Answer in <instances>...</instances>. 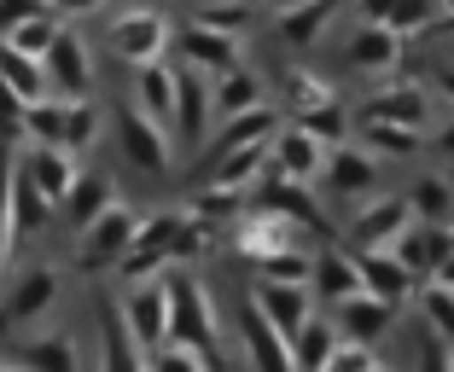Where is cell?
Here are the masks:
<instances>
[{"instance_id":"1","label":"cell","mask_w":454,"mask_h":372,"mask_svg":"<svg viewBox=\"0 0 454 372\" xmlns=\"http://www.w3.org/2000/svg\"><path fill=\"white\" fill-rule=\"evenodd\" d=\"M163 279H169V337H187V344L210 349V355L222 360V349H215V303H210V291H204L181 262H175Z\"/></svg>"},{"instance_id":"2","label":"cell","mask_w":454,"mask_h":372,"mask_svg":"<svg viewBox=\"0 0 454 372\" xmlns=\"http://www.w3.org/2000/svg\"><path fill=\"white\" fill-rule=\"evenodd\" d=\"M134 239H140V215H134L129 204H111L106 215H94V221L82 227V251H76V262L88 267V274H99V267H117L122 256H129Z\"/></svg>"},{"instance_id":"3","label":"cell","mask_w":454,"mask_h":372,"mask_svg":"<svg viewBox=\"0 0 454 372\" xmlns=\"http://www.w3.org/2000/svg\"><path fill=\"white\" fill-rule=\"evenodd\" d=\"M117 140H122V158H129L134 169H146V174L169 169V122H158L140 99L117 111Z\"/></svg>"},{"instance_id":"4","label":"cell","mask_w":454,"mask_h":372,"mask_svg":"<svg viewBox=\"0 0 454 372\" xmlns=\"http://www.w3.org/2000/svg\"><path fill=\"white\" fill-rule=\"evenodd\" d=\"M122 314H129L134 337L146 349H158L169 337V279L152 274V279H129V291H122Z\"/></svg>"},{"instance_id":"5","label":"cell","mask_w":454,"mask_h":372,"mask_svg":"<svg viewBox=\"0 0 454 372\" xmlns=\"http://www.w3.org/2000/svg\"><path fill=\"white\" fill-rule=\"evenodd\" d=\"M53 303H59V274H53V267H24V274L0 291V332L41 320Z\"/></svg>"},{"instance_id":"6","label":"cell","mask_w":454,"mask_h":372,"mask_svg":"<svg viewBox=\"0 0 454 372\" xmlns=\"http://www.w3.org/2000/svg\"><path fill=\"white\" fill-rule=\"evenodd\" d=\"M251 303L262 308L286 337H297L309 326V314H315V303H309V279H274V274H262V279H256V291H251Z\"/></svg>"},{"instance_id":"7","label":"cell","mask_w":454,"mask_h":372,"mask_svg":"<svg viewBox=\"0 0 454 372\" xmlns=\"http://www.w3.org/2000/svg\"><path fill=\"white\" fill-rule=\"evenodd\" d=\"M163 47H169V24H163L158 12H122L111 18V53L129 58V65H152V58H163Z\"/></svg>"},{"instance_id":"8","label":"cell","mask_w":454,"mask_h":372,"mask_svg":"<svg viewBox=\"0 0 454 372\" xmlns=\"http://www.w3.org/2000/svg\"><path fill=\"white\" fill-rule=\"evenodd\" d=\"M47 76H53V93H65V99H88V88H94V65H88L82 35L59 29V41L47 47Z\"/></svg>"},{"instance_id":"9","label":"cell","mask_w":454,"mask_h":372,"mask_svg":"<svg viewBox=\"0 0 454 372\" xmlns=\"http://www.w3.org/2000/svg\"><path fill=\"white\" fill-rule=\"evenodd\" d=\"M175 47L187 53V65H199V70H215V76L239 65V35H233V29H215V24H204V18H199V24H187V29H181V41H175Z\"/></svg>"},{"instance_id":"10","label":"cell","mask_w":454,"mask_h":372,"mask_svg":"<svg viewBox=\"0 0 454 372\" xmlns=\"http://www.w3.org/2000/svg\"><path fill=\"white\" fill-rule=\"evenodd\" d=\"M408 215H414L408 198L367 204V210L356 215V227H349V239H356V251H385V244H396L402 233H408Z\"/></svg>"},{"instance_id":"11","label":"cell","mask_w":454,"mask_h":372,"mask_svg":"<svg viewBox=\"0 0 454 372\" xmlns=\"http://www.w3.org/2000/svg\"><path fill=\"white\" fill-rule=\"evenodd\" d=\"M390 251L402 256V262L414 267V274H426V279H437V267L449 262V251H454V233L442 221H426V227H408Z\"/></svg>"},{"instance_id":"12","label":"cell","mask_w":454,"mask_h":372,"mask_svg":"<svg viewBox=\"0 0 454 372\" xmlns=\"http://www.w3.org/2000/svg\"><path fill=\"white\" fill-rule=\"evenodd\" d=\"M326 169V158H321V134L315 128H286V134H274V174H292V181H315V174Z\"/></svg>"},{"instance_id":"13","label":"cell","mask_w":454,"mask_h":372,"mask_svg":"<svg viewBox=\"0 0 454 372\" xmlns=\"http://www.w3.org/2000/svg\"><path fill=\"white\" fill-rule=\"evenodd\" d=\"M24 169L35 174V186H41L53 204H65V192L76 186V174H82V169H76V151H70V146H47V140H35V146H29Z\"/></svg>"},{"instance_id":"14","label":"cell","mask_w":454,"mask_h":372,"mask_svg":"<svg viewBox=\"0 0 454 372\" xmlns=\"http://www.w3.org/2000/svg\"><path fill=\"white\" fill-rule=\"evenodd\" d=\"M210 111H215V88H204V70L187 65V70H181V93H175V134L199 146V134H204V122H210Z\"/></svg>"},{"instance_id":"15","label":"cell","mask_w":454,"mask_h":372,"mask_svg":"<svg viewBox=\"0 0 454 372\" xmlns=\"http://www.w3.org/2000/svg\"><path fill=\"white\" fill-rule=\"evenodd\" d=\"M286 244H297V221L292 215H280V210H256L251 221H239V251L251 256V262H262L268 251H286Z\"/></svg>"},{"instance_id":"16","label":"cell","mask_w":454,"mask_h":372,"mask_svg":"<svg viewBox=\"0 0 454 372\" xmlns=\"http://www.w3.org/2000/svg\"><path fill=\"white\" fill-rule=\"evenodd\" d=\"M274 134H280V111L251 105V111H239V117L222 122V134H215V146H210V163L227 158L233 146H256V140H274Z\"/></svg>"},{"instance_id":"17","label":"cell","mask_w":454,"mask_h":372,"mask_svg":"<svg viewBox=\"0 0 454 372\" xmlns=\"http://www.w3.org/2000/svg\"><path fill=\"white\" fill-rule=\"evenodd\" d=\"M321 297L344 303V297L367 291V274H361V256H344V251H321L315 256V279H309Z\"/></svg>"},{"instance_id":"18","label":"cell","mask_w":454,"mask_h":372,"mask_svg":"<svg viewBox=\"0 0 454 372\" xmlns=\"http://www.w3.org/2000/svg\"><path fill=\"white\" fill-rule=\"evenodd\" d=\"M390 314H396V303H390V297L356 291V297H344V303H338V332H344V337H379L390 326Z\"/></svg>"},{"instance_id":"19","label":"cell","mask_w":454,"mask_h":372,"mask_svg":"<svg viewBox=\"0 0 454 372\" xmlns=\"http://www.w3.org/2000/svg\"><path fill=\"white\" fill-rule=\"evenodd\" d=\"M402 58V29H390V24H373L367 18V29H356V41H349V65L356 70H390Z\"/></svg>"},{"instance_id":"20","label":"cell","mask_w":454,"mask_h":372,"mask_svg":"<svg viewBox=\"0 0 454 372\" xmlns=\"http://www.w3.org/2000/svg\"><path fill=\"white\" fill-rule=\"evenodd\" d=\"M175 93H181V70H169L163 58L140 65V81H134V99H140V105H146L158 122H169V128H175Z\"/></svg>"},{"instance_id":"21","label":"cell","mask_w":454,"mask_h":372,"mask_svg":"<svg viewBox=\"0 0 454 372\" xmlns=\"http://www.w3.org/2000/svg\"><path fill=\"white\" fill-rule=\"evenodd\" d=\"M0 76L12 81L24 99H47V93H53L47 58H41V53H24V47H12V41H0Z\"/></svg>"},{"instance_id":"22","label":"cell","mask_w":454,"mask_h":372,"mask_svg":"<svg viewBox=\"0 0 454 372\" xmlns=\"http://www.w3.org/2000/svg\"><path fill=\"white\" fill-rule=\"evenodd\" d=\"M268 158H274V140H256V146H233L227 158H215L210 163V181L215 186H256L262 181V169H268Z\"/></svg>"},{"instance_id":"23","label":"cell","mask_w":454,"mask_h":372,"mask_svg":"<svg viewBox=\"0 0 454 372\" xmlns=\"http://www.w3.org/2000/svg\"><path fill=\"white\" fill-rule=\"evenodd\" d=\"M256 204H268V210L292 215L297 227H321V210H315V198H309V192H303V181H292V174L256 181Z\"/></svg>"},{"instance_id":"24","label":"cell","mask_w":454,"mask_h":372,"mask_svg":"<svg viewBox=\"0 0 454 372\" xmlns=\"http://www.w3.org/2000/svg\"><path fill=\"white\" fill-rule=\"evenodd\" d=\"M356 256H361V274H367V291L390 297V303H402V297H408V285L419 279L396 251H356Z\"/></svg>"},{"instance_id":"25","label":"cell","mask_w":454,"mask_h":372,"mask_svg":"<svg viewBox=\"0 0 454 372\" xmlns=\"http://www.w3.org/2000/svg\"><path fill=\"white\" fill-rule=\"evenodd\" d=\"M245 344H251V360L256 367H292V337L262 314V308H245Z\"/></svg>"},{"instance_id":"26","label":"cell","mask_w":454,"mask_h":372,"mask_svg":"<svg viewBox=\"0 0 454 372\" xmlns=\"http://www.w3.org/2000/svg\"><path fill=\"white\" fill-rule=\"evenodd\" d=\"M111 204H117V186H111V174H76V186L65 192V215H70V227H88L94 215H106Z\"/></svg>"},{"instance_id":"27","label":"cell","mask_w":454,"mask_h":372,"mask_svg":"<svg viewBox=\"0 0 454 372\" xmlns=\"http://www.w3.org/2000/svg\"><path fill=\"white\" fill-rule=\"evenodd\" d=\"M18 367H35V372H76L82 367V349L70 332H53V337H35V344L12 349Z\"/></svg>"},{"instance_id":"28","label":"cell","mask_w":454,"mask_h":372,"mask_svg":"<svg viewBox=\"0 0 454 372\" xmlns=\"http://www.w3.org/2000/svg\"><path fill=\"white\" fill-rule=\"evenodd\" d=\"M47 215H53V198L35 186V174L18 163L12 174V221H18V239H29V233H41L47 227Z\"/></svg>"},{"instance_id":"29","label":"cell","mask_w":454,"mask_h":372,"mask_svg":"<svg viewBox=\"0 0 454 372\" xmlns=\"http://www.w3.org/2000/svg\"><path fill=\"white\" fill-rule=\"evenodd\" d=\"M373 181H379V169H373V158H367L361 146H338L333 158H326V186H333V192H344V198L367 192Z\"/></svg>"},{"instance_id":"30","label":"cell","mask_w":454,"mask_h":372,"mask_svg":"<svg viewBox=\"0 0 454 372\" xmlns=\"http://www.w3.org/2000/svg\"><path fill=\"white\" fill-rule=\"evenodd\" d=\"M24 128H29V140H47V146H65V128H70V99H65V93H47V99H29V111H24Z\"/></svg>"},{"instance_id":"31","label":"cell","mask_w":454,"mask_h":372,"mask_svg":"<svg viewBox=\"0 0 454 372\" xmlns=\"http://www.w3.org/2000/svg\"><path fill=\"white\" fill-rule=\"evenodd\" d=\"M361 117H379V122H408V128H419L426 122V93L419 88H385L367 99V111Z\"/></svg>"},{"instance_id":"32","label":"cell","mask_w":454,"mask_h":372,"mask_svg":"<svg viewBox=\"0 0 454 372\" xmlns=\"http://www.w3.org/2000/svg\"><path fill=\"white\" fill-rule=\"evenodd\" d=\"M338 326L333 320H315L309 314V326L292 337V367H333V349H338Z\"/></svg>"},{"instance_id":"33","label":"cell","mask_w":454,"mask_h":372,"mask_svg":"<svg viewBox=\"0 0 454 372\" xmlns=\"http://www.w3.org/2000/svg\"><path fill=\"white\" fill-rule=\"evenodd\" d=\"M361 12L373 18V24H390V29H419L431 24V12H437V0H361Z\"/></svg>"},{"instance_id":"34","label":"cell","mask_w":454,"mask_h":372,"mask_svg":"<svg viewBox=\"0 0 454 372\" xmlns=\"http://www.w3.org/2000/svg\"><path fill=\"white\" fill-rule=\"evenodd\" d=\"M251 105H262V88H256V76L251 70H222V81H215V111L222 117H239V111H251Z\"/></svg>"},{"instance_id":"35","label":"cell","mask_w":454,"mask_h":372,"mask_svg":"<svg viewBox=\"0 0 454 372\" xmlns=\"http://www.w3.org/2000/svg\"><path fill=\"white\" fill-rule=\"evenodd\" d=\"M326 12H333V0H297V6H286V18H280L286 41H297V47H309V41L321 35Z\"/></svg>"},{"instance_id":"36","label":"cell","mask_w":454,"mask_h":372,"mask_svg":"<svg viewBox=\"0 0 454 372\" xmlns=\"http://www.w3.org/2000/svg\"><path fill=\"white\" fill-rule=\"evenodd\" d=\"M361 134H367V146H385L390 158H408V151H419V128H408V122L361 117Z\"/></svg>"},{"instance_id":"37","label":"cell","mask_w":454,"mask_h":372,"mask_svg":"<svg viewBox=\"0 0 454 372\" xmlns=\"http://www.w3.org/2000/svg\"><path fill=\"white\" fill-rule=\"evenodd\" d=\"M6 41H12V47H24V53H41V58H47V47L59 41V12H53V6H41V12L24 18V24H18Z\"/></svg>"},{"instance_id":"38","label":"cell","mask_w":454,"mask_h":372,"mask_svg":"<svg viewBox=\"0 0 454 372\" xmlns=\"http://www.w3.org/2000/svg\"><path fill=\"white\" fill-rule=\"evenodd\" d=\"M152 367H169V372H181V367H222V360L210 355V349H199V344H187V337H163L158 349H152Z\"/></svg>"},{"instance_id":"39","label":"cell","mask_w":454,"mask_h":372,"mask_svg":"<svg viewBox=\"0 0 454 372\" xmlns=\"http://www.w3.org/2000/svg\"><path fill=\"white\" fill-rule=\"evenodd\" d=\"M12 158L0 151V274H6V262H12V244H18V221H12Z\"/></svg>"},{"instance_id":"40","label":"cell","mask_w":454,"mask_h":372,"mask_svg":"<svg viewBox=\"0 0 454 372\" xmlns=\"http://www.w3.org/2000/svg\"><path fill=\"white\" fill-rule=\"evenodd\" d=\"M408 204H414V215H426V221H449V215H454V198H449V186H442V181H419Z\"/></svg>"},{"instance_id":"41","label":"cell","mask_w":454,"mask_h":372,"mask_svg":"<svg viewBox=\"0 0 454 372\" xmlns=\"http://www.w3.org/2000/svg\"><path fill=\"white\" fill-rule=\"evenodd\" d=\"M99 134V111L88 105V99H70V128H65V146L70 151H88Z\"/></svg>"},{"instance_id":"42","label":"cell","mask_w":454,"mask_h":372,"mask_svg":"<svg viewBox=\"0 0 454 372\" xmlns=\"http://www.w3.org/2000/svg\"><path fill=\"white\" fill-rule=\"evenodd\" d=\"M210 251V221H204L199 210L181 221V233H175V262H192V256H204Z\"/></svg>"},{"instance_id":"43","label":"cell","mask_w":454,"mask_h":372,"mask_svg":"<svg viewBox=\"0 0 454 372\" xmlns=\"http://www.w3.org/2000/svg\"><path fill=\"white\" fill-rule=\"evenodd\" d=\"M199 215L204 221H227V215H239V186H204L199 192Z\"/></svg>"},{"instance_id":"44","label":"cell","mask_w":454,"mask_h":372,"mask_svg":"<svg viewBox=\"0 0 454 372\" xmlns=\"http://www.w3.org/2000/svg\"><path fill=\"white\" fill-rule=\"evenodd\" d=\"M419 303H426L431 326L454 337V285H442V279H437V285H426V297H419Z\"/></svg>"},{"instance_id":"45","label":"cell","mask_w":454,"mask_h":372,"mask_svg":"<svg viewBox=\"0 0 454 372\" xmlns=\"http://www.w3.org/2000/svg\"><path fill=\"white\" fill-rule=\"evenodd\" d=\"M286 93H292L297 111H315V105H326V99H333V88H326V81H315V76H303V70H292V76H286Z\"/></svg>"},{"instance_id":"46","label":"cell","mask_w":454,"mask_h":372,"mask_svg":"<svg viewBox=\"0 0 454 372\" xmlns=\"http://www.w3.org/2000/svg\"><path fill=\"white\" fill-rule=\"evenodd\" d=\"M297 122L315 128L321 140H338V134H344V111H338V99H326V105H315V111H297Z\"/></svg>"},{"instance_id":"47","label":"cell","mask_w":454,"mask_h":372,"mask_svg":"<svg viewBox=\"0 0 454 372\" xmlns=\"http://www.w3.org/2000/svg\"><path fill=\"white\" fill-rule=\"evenodd\" d=\"M204 24H215V29H233V35H239L245 24H251V6H239V0H233V6H204Z\"/></svg>"},{"instance_id":"48","label":"cell","mask_w":454,"mask_h":372,"mask_svg":"<svg viewBox=\"0 0 454 372\" xmlns=\"http://www.w3.org/2000/svg\"><path fill=\"white\" fill-rule=\"evenodd\" d=\"M41 6H47V0H0V41L12 35V29L24 24V18H35Z\"/></svg>"},{"instance_id":"49","label":"cell","mask_w":454,"mask_h":372,"mask_svg":"<svg viewBox=\"0 0 454 372\" xmlns=\"http://www.w3.org/2000/svg\"><path fill=\"white\" fill-rule=\"evenodd\" d=\"M356 367H373V349H361V337H338V349H333V372H356Z\"/></svg>"},{"instance_id":"50","label":"cell","mask_w":454,"mask_h":372,"mask_svg":"<svg viewBox=\"0 0 454 372\" xmlns=\"http://www.w3.org/2000/svg\"><path fill=\"white\" fill-rule=\"evenodd\" d=\"M24 111H29V99H24V93H18L6 76H0V117H18V122H24Z\"/></svg>"},{"instance_id":"51","label":"cell","mask_w":454,"mask_h":372,"mask_svg":"<svg viewBox=\"0 0 454 372\" xmlns=\"http://www.w3.org/2000/svg\"><path fill=\"white\" fill-rule=\"evenodd\" d=\"M24 122H18V117H0V151H6V146H12V140H24Z\"/></svg>"},{"instance_id":"52","label":"cell","mask_w":454,"mask_h":372,"mask_svg":"<svg viewBox=\"0 0 454 372\" xmlns=\"http://www.w3.org/2000/svg\"><path fill=\"white\" fill-rule=\"evenodd\" d=\"M437 279H442V285H454V251H449V262L437 267Z\"/></svg>"},{"instance_id":"53","label":"cell","mask_w":454,"mask_h":372,"mask_svg":"<svg viewBox=\"0 0 454 372\" xmlns=\"http://www.w3.org/2000/svg\"><path fill=\"white\" fill-rule=\"evenodd\" d=\"M442 88H449V93H454V70H442Z\"/></svg>"},{"instance_id":"54","label":"cell","mask_w":454,"mask_h":372,"mask_svg":"<svg viewBox=\"0 0 454 372\" xmlns=\"http://www.w3.org/2000/svg\"><path fill=\"white\" fill-rule=\"evenodd\" d=\"M268 6H280V12H286V6H297V0H268Z\"/></svg>"}]
</instances>
